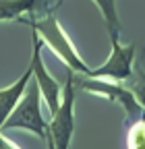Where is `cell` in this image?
I'll use <instances>...</instances> for the list:
<instances>
[{
    "mask_svg": "<svg viewBox=\"0 0 145 149\" xmlns=\"http://www.w3.org/2000/svg\"><path fill=\"white\" fill-rule=\"evenodd\" d=\"M0 149H21V147L15 145L8 137H4V130H0Z\"/></svg>",
    "mask_w": 145,
    "mask_h": 149,
    "instance_id": "cell-11",
    "label": "cell"
},
{
    "mask_svg": "<svg viewBox=\"0 0 145 149\" xmlns=\"http://www.w3.org/2000/svg\"><path fill=\"white\" fill-rule=\"evenodd\" d=\"M75 93L77 89L72 85V72L68 70L62 85V100L48 122V137L56 149H70L72 133H75Z\"/></svg>",
    "mask_w": 145,
    "mask_h": 149,
    "instance_id": "cell-4",
    "label": "cell"
},
{
    "mask_svg": "<svg viewBox=\"0 0 145 149\" xmlns=\"http://www.w3.org/2000/svg\"><path fill=\"white\" fill-rule=\"evenodd\" d=\"M44 141H46V149H56V147H54V143H52V139H50L48 135H46V139H44Z\"/></svg>",
    "mask_w": 145,
    "mask_h": 149,
    "instance_id": "cell-12",
    "label": "cell"
},
{
    "mask_svg": "<svg viewBox=\"0 0 145 149\" xmlns=\"http://www.w3.org/2000/svg\"><path fill=\"white\" fill-rule=\"evenodd\" d=\"M126 87L131 89V93L135 95L137 104L143 108L145 112V68L141 66V62L135 60V68H133V74L129 77V81L124 83Z\"/></svg>",
    "mask_w": 145,
    "mask_h": 149,
    "instance_id": "cell-9",
    "label": "cell"
},
{
    "mask_svg": "<svg viewBox=\"0 0 145 149\" xmlns=\"http://www.w3.org/2000/svg\"><path fill=\"white\" fill-rule=\"evenodd\" d=\"M141 66L145 68V50H143V58H141Z\"/></svg>",
    "mask_w": 145,
    "mask_h": 149,
    "instance_id": "cell-13",
    "label": "cell"
},
{
    "mask_svg": "<svg viewBox=\"0 0 145 149\" xmlns=\"http://www.w3.org/2000/svg\"><path fill=\"white\" fill-rule=\"evenodd\" d=\"M23 23H27L31 27V33H35L42 40L44 46H48L56 58L72 72H81V74H87L89 72V66L83 62L81 54L75 50L72 46L68 33L64 31V27L60 25L56 13L52 15H46V17H40V19H23Z\"/></svg>",
    "mask_w": 145,
    "mask_h": 149,
    "instance_id": "cell-1",
    "label": "cell"
},
{
    "mask_svg": "<svg viewBox=\"0 0 145 149\" xmlns=\"http://www.w3.org/2000/svg\"><path fill=\"white\" fill-rule=\"evenodd\" d=\"M93 2L104 17L110 42H116L120 37V19H118V10H116V0H93Z\"/></svg>",
    "mask_w": 145,
    "mask_h": 149,
    "instance_id": "cell-8",
    "label": "cell"
},
{
    "mask_svg": "<svg viewBox=\"0 0 145 149\" xmlns=\"http://www.w3.org/2000/svg\"><path fill=\"white\" fill-rule=\"evenodd\" d=\"M31 37H33V56H31L29 64H31V70H33V81L38 85L40 95H42L44 104L48 106V112L52 116L58 110V104L62 100V85L52 77L50 70L44 64V58H42V46L44 44H42V40L35 33H31Z\"/></svg>",
    "mask_w": 145,
    "mask_h": 149,
    "instance_id": "cell-6",
    "label": "cell"
},
{
    "mask_svg": "<svg viewBox=\"0 0 145 149\" xmlns=\"http://www.w3.org/2000/svg\"><path fill=\"white\" fill-rule=\"evenodd\" d=\"M126 149H145V116L129 120V128H126Z\"/></svg>",
    "mask_w": 145,
    "mask_h": 149,
    "instance_id": "cell-10",
    "label": "cell"
},
{
    "mask_svg": "<svg viewBox=\"0 0 145 149\" xmlns=\"http://www.w3.org/2000/svg\"><path fill=\"white\" fill-rule=\"evenodd\" d=\"M27 130V133L40 137L42 141L48 135V122L42 114V95L40 89L35 85L33 77L23 93V97L19 100V104L15 106V110L8 114V118L4 120L0 130Z\"/></svg>",
    "mask_w": 145,
    "mask_h": 149,
    "instance_id": "cell-2",
    "label": "cell"
},
{
    "mask_svg": "<svg viewBox=\"0 0 145 149\" xmlns=\"http://www.w3.org/2000/svg\"><path fill=\"white\" fill-rule=\"evenodd\" d=\"M72 72V70H70ZM72 85L77 91H85L91 93V95H100L108 102H116L122 106L126 122L135 120L139 116H145L143 108L137 104L135 95L131 93V89L124 83H114V81H106V79H96L89 77V74H81V72H72Z\"/></svg>",
    "mask_w": 145,
    "mask_h": 149,
    "instance_id": "cell-3",
    "label": "cell"
},
{
    "mask_svg": "<svg viewBox=\"0 0 145 149\" xmlns=\"http://www.w3.org/2000/svg\"><path fill=\"white\" fill-rule=\"evenodd\" d=\"M31 77H33V70H31V64H29L27 70H25L15 83H10V85L4 87V89H0V128H2L4 120L8 118V114L15 110V106L19 104V100L23 97V93H25V89H27Z\"/></svg>",
    "mask_w": 145,
    "mask_h": 149,
    "instance_id": "cell-7",
    "label": "cell"
},
{
    "mask_svg": "<svg viewBox=\"0 0 145 149\" xmlns=\"http://www.w3.org/2000/svg\"><path fill=\"white\" fill-rule=\"evenodd\" d=\"M135 44L122 46L120 40L112 42L110 56L106 58V62L98 68H89V77L96 79H106V81H114V83H126L129 77L133 74L135 68Z\"/></svg>",
    "mask_w": 145,
    "mask_h": 149,
    "instance_id": "cell-5",
    "label": "cell"
}]
</instances>
